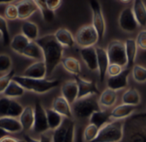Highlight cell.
<instances>
[{
  "instance_id": "36",
  "label": "cell",
  "mask_w": 146,
  "mask_h": 142,
  "mask_svg": "<svg viewBox=\"0 0 146 142\" xmlns=\"http://www.w3.org/2000/svg\"><path fill=\"white\" fill-rule=\"evenodd\" d=\"M35 2L44 21L46 22H51L55 18V12L49 9L46 3V0H36Z\"/></svg>"
},
{
  "instance_id": "29",
  "label": "cell",
  "mask_w": 146,
  "mask_h": 142,
  "mask_svg": "<svg viewBox=\"0 0 146 142\" xmlns=\"http://www.w3.org/2000/svg\"><path fill=\"white\" fill-rule=\"evenodd\" d=\"M22 55L28 58L36 60V62L44 60L43 51L35 41H31L29 43V45L27 46Z\"/></svg>"
},
{
  "instance_id": "40",
  "label": "cell",
  "mask_w": 146,
  "mask_h": 142,
  "mask_svg": "<svg viewBox=\"0 0 146 142\" xmlns=\"http://www.w3.org/2000/svg\"><path fill=\"white\" fill-rule=\"evenodd\" d=\"M12 66V60L9 56L6 54H1L0 55V73L2 75L9 73L11 69Z\"/></svg>"
},
{
  "instance_id": "12",
  "label": "cell",
  "mask_w": 146,
  "mask_h": 142,
  "mask_svg": "<svg viewBox=\"0 0 146 142\" xmlns=\"http://www.w3.org/2000/svg\"><path fill=\"white\" fill-rule=\"evenodd\" d=\"M74 80L78 84L79 87V98H85L91 95H99V90L97 87L95 81H87L80 78L79 75H74Z\"/></svg>"
},
{
  "instance_id": "28",
  "label": "cell",
  "mask_w": 146,
  "mask_h": 142,
  "mask_svg": "<svg viewBox=\"0 0 146 142\" xmlns=\"http://www.w3.org/2000/svg\"><path fill=\"white\" fill-rule=\"evenodd\" d=\"M117 100V93L112 89H105L99 96L98 102L101 107H112Z\"/></svg>"
},
{
  "instance_id": "38",
  "label": "cell",
  "mask_w": 146,
  "mask_h": 142,
  "mask_svg": "<svg viewBox=\"0 0 146 142\" xmlns=\"http://www.w3.org/2000/svg\"><path fill=\"white\" fill-rule=\"evenodd\" d=\"M99 129L93 124L89 123L83 133V139L85 142H92L98 135Z\"/></svg>"
},
{
  "instance_id": "6",
  "label": "cell",
  "mask_w": 146,
  "mask_h": 142,
  "mask_svg": "<svg viewBox=\"0 0 146 142\" xmlns=\"http://www.w3.org/2000/svg\"><path fill=\"white\" fill-rule=\"evenodd\" d=\"M107 53L110 64H118L121 67L127 66L125 43L120 40L111 41L108 45Z\"/></svg>"
},
{
  "instance_id": "19",
  "label": "cell",
  "mask_w": 146,
  "mask_h": 142,
  "mask_svg": "<svg viewBox=\"0 0 146 142\" xmlns=\"http://www.w3.org/2000/svg\"><path fill=\"white\" fill-rule=\"evenodd\" d=\"M19 19L27 20L31 17L37 10H38V5L35 1L32 0H24L19 2L17 4Z\"/></svg>"
},
{
  "instance_id": "21",
  "label": "cell",
  "mask_w": 146,
  "mask_h": 142,
  "mask_svg": "<svg viewBox=\"0 0 146 142\" xmlns=\"http://www.w3.org/2000/svg\"><path fill=\"white\" fill-rule=\"evenodd\" d=\"M137 106L128 105H120L116 107H115L110 111L111 119L114 120H124L133 115V113L135 111Z\"/></svg>"
},
{
  "instance_id": "10",
  "label": "cell",
  "mask_w": 146,
  "mask_h": 142,
  "mask_svg": "<svg viewBox=\"0 0 146 142\" xmlns=\"http://www.w3.org/2000/svg\"><path fill=\"white\" fill-rule=\"evenodd\" d=\"M50 129L47 120L46 110L39 102H36L34 105V125L33 130L35 134H44Z\"/></svg>"
},
{
  "instance_id": "17",
  "label": "cell",
  "mask_w": 146,
  "mask_h": 142,
  "mask_svg": "<svg viewBox=\"0 0 146 142\" xmlns=\"http://www.w3.org/2000/svg\"><path fill=\"white\" fill-rule=\"evenodd\" d=\"M80 56L85 62L86 67L92 70L95 71L98 69V54L96 48L87 47V48H81L80 50Z\"/></svg>"
},
{
  "instance_id": "11",
  "label": "cell",
  "mask_w": 146,
  "mask_h": 142,
  "mask_svg": "<svg viewBox=\"0 0 146 142\" xmlns=\"http://www.w3.org/2000/svg\"><path fill=\"white\" fill-rule=\"evenodd\" d=\"M120 27L127 33H133L139 27L132 8H125L119 15Z\"/></svg>"
},
{
  "instance_id": "14",
  "label": "cell",
  "mask_w": 146,
  "mask_h": 142,
  "mask_svg": "<svg viewBox=\"0 0 146 142\" xmlns=\"http://www.w3.org/2000/svg\"><path fill=\"white\" fill-rule=\"evenodd\" d=\"M62 96L72 105L79 98V87L75 80L67 81L62 85Z\"/></svg>"
},
{
  "instance_id": "27",
  "label": "cell",
  "mask_w": 146,
  "mask_h": 142,
  "mask_svg": "<svg viewBox=\"0 0 146 142\" xmlns=\"http://www.w3.org/2000/svg\"><path fill=\"white\" fill-rule=\"evenodd\" d=\"M30 42L31 41L27 37H25L22 33H19L13 37L9 45L14 51L22 55L25 49L27 48V46L29 45Z\"/></svg>"
},
{
  "instance_id": "44",
  "label": "cell",
  "mask_w": 146,
  "mask_h": 142,
  "mask_svg": "<svg viewBox=\"0 0 146 142\" xmlns=\"http://www.w3.org/2000/svg\"><path fill=\"white\" fill-rule=\"evenodd\" d=\"M75 133H76V130H75V123L73 121L72 123L70 124L68 131H67V134H66V136H65V139H64V141L63 142H74Z\"/></svg>"
},
{
  "instance_id": "43",
  "label": "cell",
  "mask_w": 146,
  "mask_h": 142,
  "mask_svg": "<svg viewBox=\"0 0 146 142\" xmlns=\"http://www.w3.org/2000/svg\"><path fill=\"white\" fill-rule=\"evenodd\" d=\"M136 42L138 45V47H139L141 50L146 51V30H142L140 31L136 39Z\"/></svg>"
},
{
  "instance_id": "26",
  "label": "cell",
  "mask_w": 146,
  "mask_h": 142,
  "mask_svg": "<svg viewBox=\"0 0 146 142\" xmlns=\"http://www.w3.org/2000/svg\"><path fill=\"white\" fill-rule=\"evenodd\" d=\"M125 46H126V53L127 57V66L133 67L138 55V45L136 39H127L125 41Z\"/></svg>"
},
{
  "instance_id": "37",
  "label": "cell",
  "mask_w": 146,
  "mask_h": 142,
  "mask_svg": "<svg viewBox=\"0 0 146 142\" xmlns=\"http://www.w3.org/2000/svg\"><path fill=\"white\" fill-rule=\"evenodd\" d=\"M0 35H1L2 43L4 46L10 45L11 40L9 38V29H8L7 20L3 15L0 16Z\"/></svg>"
},
{
  "instance_id": "3",
  "label": "cell",
  "mask_w": 146,
  "mask_h": 142,
  "mask_svg": "<svg viewBox=\"0 0 146 142\" xmlns=\"http://www.w3.org/2000/svg\"><path fill=\"white\" fill-rule=\"evenodd\" d=\"M13 81H16L25 90L29 92L43 94L45 93L60 85L58 80H48V79H32L23 75H15Z\"/></svg>"
},
{
  "instance_id": "48",
  "label": "cell",
  "mask_w": 146,
  "mask_h": 142,
  "mask_svg": "<svg viewBox=\"0 0 146 142\" xmlns=\"http://www.w3.org/2000/svg\"><path fill=\"white\" fill-rule=\"evenodd\" d=\"M0 142H26L25 141H20L16 138L10 137V136H4L1 139Z\"/></svg>"
},
{
  "instance_id": "41",
  "label": "cell",
  "mask_w": 146,
  "mask_h": 142,
  "mask_svg": "<svg viewBox=\"0 0 146 142\" xmlns=\"http://www.w3.org/2000/svg\"><path fill=\"white\" fill-rule=\"evenodd\" d=\"M15 76V69H11L9 73L1 76V78H0V92H1V93H3L4 92V90L8 87V86L10 84V82L13 81Z\"/></svg>"
},
{
  "instance_id": "16",
  "label": "cell",
  "mask_w": 146,
  "mask_h": 142,
  "mask_svg": "<svg viewBox=\"0 0 146 142\" xmlns=\"http://www.w3.org/2000/svg\"><path fill=\"white\" fill-rule=\"evenodd\" d=\"M51 109L59 113L65 118L71 119L73 117V109L72 105L62 97L59 96L54 99L51 105Z\"/></svg>"
},
{
  "instance_id": "33",
  "label": "cell",
  "mask_w": 146,
  "mask_h": 142,
  "mask_svg": "<svg viewBox=\"0 0 146 142\" xmlns=\"http://www.w3.org/2000/svg\"><path fill=\"white\" fill-rule=\"evenodd\" d=\"M24 93H25V89L21 85H19L16 81H12L2 94L6 98L15 99V98L21 97L24 94Z\"/></svg>"
},
{
  "instance_id": "46",
  "label": "cell",
  "mask_w": 146,
  "mask_h": 142,
  "mask_svg": "<svg viewBox=\"0 0 146 142\" xmlns=\"http://www.w3.org/2000/svg\"><path fill=\"white\" fill-rule=\"evenodd\" d=\"M24 140L26 142H52V137H50L49 135H42L40 139L36 140V139L32 138L28 135H24Z\"/></svg>"
},
{
  "instance_id": "2",
  "label": "cell",
  "mask_w": 146,
  "mask_h": 142,
  "mask_svg": "<svg viewBox=\"0 0 146 142\" xmlns=\"http://www.w3.org/2000/svg\"><path fill=\"white\" fill-rule=\"evenodd\" d=\"M121 142H146V112L133 114L125 120Z\"/></svg>"
},
{
  "instance_id": "5",
  "label": "cell",
  "mask_w": 146,
  "mask_h": 142,
  "mask_svg": "<svg viewBox=\"0 0 146 142\" xmlns=\"http://www.w3.org/2000/svg\"><path fill=\"white\" fill-rule=\"evenodd\" d=\"M73 112L78 118L85 119L90 118L91 116L98 111L101 110L97 95H91L88 97L78 99L72 105Z\"/></svg>"
},
{
  "instance_id": "45",
  "label": "cell",
  "mask_w": 146,
  "mask_h": 142,
  "mask_svg": "<svg viewBox=\"0 0 146 142\" xmlns=\"http://www.w3.org/2000/svg\"><path fill=\"white\" fill-rule=\"evenodd\" d=\"M122 71H123V69L121 66L118 64H110L107 74L109 75L110 77H114V76L120 75Z\"/></svg>"
},
{
  "instance_id": "25",
  "label": "cell",
  "mask_w": 146,
  "mask_h": 142,
  "mask_svg": "<svg viewBox=\"0 0 146 142\" xmlns=\"http://www.w3.org/2000/svg\"><path fill=\"white\" fill-rule=\"evenodd\" d=\"M132 9L139 26L146 27V6L144 2L141 0H135Z\"/></svg>"
},
{
  "instance_id": "32",
  "label": "cell",
  "mask_w": 146,
  "mask_h": 142,
  "mask_svg": "<svg viewBox=\"0 0 146 142\" xmlns=\"http://www.w3.org/2000/svg\"><path fill=\"white\" fill-rule=\"evenodd\" d=\"M62 64L63 68L68 72L74 75V76L79 75L81 71V67H80V62L73 57H64L62 61Z\"/></svg>"
},
{
  "instance_id": "23",
  "label": "cell",
  "mask_w": 146,
  "mask_h": 142,
  "mask_svg": "<svg viewBox=\"0 0 146 142\" xmlns=\"http://www.w3.org/2000/svg\"><path fill=\"white\" fill-rule=\"evenodd\" d=\"M19 120L22 125L23 130L29 131L33 129L34 125V109L30 105L25 107Z\"/></svg>"
},
{
  "instance_id": "42",
  "label": "cell",
  "mask_w": 146,
  "mask_h": 142,
  "mask_svg": "<svg viewBox=\"0 0 146 142\" xmlns=\"http://www.w3.org/2000/svg\"><path fill=\"white\" fill-rule=\"evenodd\" d=\"M4 17L6 20H10V21L19 19L17 5L9 4L4 10Z\"/></svg>"
},
{
  "instance_id": "35",
  "label": "cell",
  "mask_w": 146,
  "mask_h": 142,
  "mask_svg": "<svg viewBox=\"0 0 146 142\" xmlns=\"http://www.w3.org/2000/svg\"><path fill=\"white\" fill-rule=\"evenodd\" d=\"M72 120L69 118H64L62 124L56 130H54V133L52 135V142H63L67 131L72 123Z\"/></svg>"
},
{
  "instance_id": "20",
  "label": "cell",
  "mask_w": 146,
  "mask_h": 142,
  "mask_svg": "<svg viewBox=\"0 0 146 142\" xmlns=\"http://www.w3.org/2000/svg\"><path fill=\"white\" fill-rule=\"evenodd\" d=\"M0 127L2 130L10 134H16L23 130L20 120L10 117H1Z\"/></svg>"
},
{
  "instance_id": "18",
  "label": "cell",
  "mask_w": 146,
  "mask_h": 142,
  "mask_svg": "<svg viewBox=\"0 0 146 142\" xmlns=\"http://www.w3.org/2000/svg\"><path fill=\"white\" fill-rule=\"evenodd\" d=\"M96 50L98 54V70L99 74V79L100 81H104L110 63L107 50L101 47H97Z\"/></svg>"
},
{
  "instance_id": "49",
  "label": "cell",
  "mask_w": 146,
  "mask_h": 142,
  "mask_svg": "<svg viewBox=\"0 0 146 142\" xmlns=\"http://www.w3.org/2000/svg\"><path fill=\"white\" fill-rule=\"evenodd\" d=\"M144 58H145V60L146 61V51L144 52Z\"/></svg>"
},
{
  "instance_id": "34",
  "label": "cell",
  "mask_w": 146,
  "mask_h": 142,
  "mask_svg": "<svg viewBox=\"0 0 146 142\" xmlns=\"http://www.w3.org/2000/svg\"><path fill=\"white\" fill-rule=\"evenodd\" d=\"M46 113H47V120H48V125L50 129L52 130L57 129L63 123L64 120L63 117L52 109H47Z\"/></svg>"
},
{
  "instance_id": "15",
  "label": "cell",
  "mask_w": 146,
  "mask_h": 142,
  "mask_svg": "<svg viewBox=\"0 0 146 142\" xmlns=\"http://www.w3.org/2000/svg\"><path fill=\"white\" fill-rule=\"evenodd\" d=\"M130 75V69H126L114 77H109L107 81L108 88L114 91H118L123 88H126L128 85V76Z\"/></svg>"
},
{
  "instance_id": "24",
  "label": "cell",
  "mask_w": 146,
  "mask_h": 142,
  "mask_svg": "<svg viewBox=\"0 0 146 142\" xmlns=\"http://www.w3.org/2000/svg\"><path fill=\"white\" fill-rule=\"evenodd\" d=\"M110 119H111L110 112L107 111L100 110V111H95L89 118V121L91 124L95 125L100 129L105 124L109 123L110 122Z\"/></svg>"
},
{
  "instance_id": "8",
  "label": "cell",
  "mask_w": 146,
  "mask_h": 142,
  "mask_svg": "<svg viewBox=\"0 0 146 142\" xmlns=\"http://www.w3.org/2000/svg\"><path fill=\"white\" fill-rule=\"evenodd\" d=\"M89 3H90V7L92 12V25L96 29L99 37V41H101L104 39V33L106 31V23H105V20L104 17L102 7L99 2L97 0H91Z\"/></svg>"
},
{
  "instance_id": "47",
  "label": "cell",
  "mask_w": 146,
  "mask_h": 142,
  "mask_svg": "<svg viewBox=\"0 0 146 142\" xmlns=\"http://www.w3.org/2000/svg\"><path fill=\"white\" fill-rule=\"evenodd\" d=\"M46 3L49 9L55 12V10L57 9L61 6L62 1L61 0H46Z\"/></svg>"
},
{
  "instance_id": "4",
  "label": "cell",
  "mask_w": 146,
  "mask_h": 142,
  "mask_svg": "<svg viewBox=\"0 0 146 142\" xmlns=\"http://www.w3.org/2000/svg\"><path fill=\"white\" fill-rule=\"evenodd\" d=\"M125 120H113L99 129L98 137L92 142H121L124 136Z\"/></svg>"
},
{
  "instance_id": "7",
  "label": "cell",
  "mask_w": 146,
  "mask_h": 142,
  "mask_svg": "<svg viewBox=\"0 0 146 142\" xmlns=\"http://www.w3.org/2000/svg\"><path fill=\"white\" fill-rule=\"evenodd\" d=\"M75 42L82 48L92 47L99 41L98 34L92 25L81 27L75 34Z\"/></svg>"
},
{
  "instance_id": "31",
  "label": "cell",
  "mask_w": 146,
  "mask_h": 142,
  "mask_svg": "<svg viewBox=\"0 0 146 142\" xmlns=\"http://www.w3.org/2000/svg\"><path fill=\"white\" fill-rule=\"evenodd\" d=\"M141 101V97L139 91L133 87L127 89L122 95V103L128 105L137 106Z\"/></svg>"
},
{
  "instance_id": "39",
  "label": "cell",
  "mask_w": 146,
  "mask_h": 142,
  "mask_svg": "<svg viewBox=\"0 0 146 142\" xmlns=\"http://www.w3.org/2000/svg\"><path fill=\"white\" fill-rule=\"evenodd\" d=\"M133 77L135 81L139 83H144L146 81V68L144 66L136 64L132 69Z\"/></svg>"
},
{
  "instance_id": "1",
  "label": "cell",
  "mask_w": 146,
  "mask_h": 142,
  "mask_svg": "<svg viewBox=\"0 0 146 142\" xmlns=\"http://www.w3.org/2000/svg\"><path fill=\"white\" fill-rule=\"evenodd\" d=\"M35 42L43 51L44 61L47 68V75L50 76L56 66L63 59V47L58 43L55 34L44 35L38 38Z\"/></svg>"
},
{
  "instance_id": "9",
  "label": "cell",
  "mask_w": 146,
  "mask_h": 142,
  "mask_svg": "<svg viewBox=\"0 0 146 142\" xmlns=\"http://www.w3.org/2000/svg\"><path fill=\"white\" fill-rule=\"evenodd\" d=\"M24 111L22 105L15 99L2 97L0 99V113L1 117H20Z\"/></svg>"
},
{
  "instance_id": "13",
  "label": "cell",
  "mask_w": 146,
  "mask_h": 142,
  "mask_svg": "<svg viewBox=\"0 0 146 142\" xmlns=\"http://www.w3.org/2000/svg\"><path fill=\"white\" fill-rule=\"evenodd\" d=\"M23 76L32 79H45L47 75V68L44 61H37L28 66L22 74Z\"/></svg>"
},
{
  "instance_id": "30",
  "label": "cell",
  "mask_w": 146,
  "mask_h": 142,
  "mask_svg": "<svg viewBox=\"0 0 146 142\" xmlns=\"http://www.w3.org/2000/svg\"><path fill=\"white\" fill-rule=\"evenodd\" d=\"M21 33L30 41H36L38 39V27L32 21H25L21 26Z\"/></svg>"
},
{
  "instance_id": "22",
  "label": "cell",
  "mask_w": 146,
  "mask_h": 142,
  "mask_svg": "<svg viewBox=\"0 0 146 142\" xmlns=\"http://www.w3.org/2000/svg\"><path fill=\"white\" fill-rule=\"evenodd\" d=\"M55 37L62 47H73L76 43L74 35L66 28L57 29L55 33Z\"/></svg>"
}]
</instances>
